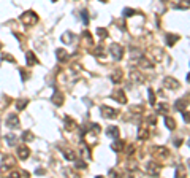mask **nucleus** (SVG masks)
<instances>
[{"label": "nucleus", "instance_id": "nucleus-27", "mask_svg": "<svg viewBox=\"0 0 190 178\" xmlns=\"http://www.w3.org/2000/svg\"><path fill=\"white\" fill-rule=\"evenodd\" d=\"M25 105H27V100H24V102H21V103L18 102V108H19V110H22V108H24V107H25Z\"/></svg>", "mask_w": 190, "mask_h": 178}, {"label": "nucleus", "instance_id": "nucleus-11", "mask_svg": "<svg viewBox=\"0 0 190 178\" xmlns=\"http://www.w3.org/2000/svg\"><path fill=\"white\" fill-rule=\"evenodd\" d=\"M122 148H124V143H122L119 139H114V143L111 145V150H114V151H122Z\"/></svg>", "mask_w": 190, "mask_h": 178}, {"label": "nucleus", "instance_id": "nucleus-23", "mask_svg": "<svg viewBox=\"0 0 190 178\" xmlns=\"http://www.w3.org/2000/svg\"><path fill=\"white\" fill-rule=\"evenodd\" d=\"M24 140H27V142H30V140H32L33 139V135H32V134H30V132H24Z\"/></svg>", "mask_w": 190, "mask_h": 178}, {"label": "nucleus", "instance_id": "nucleus-28", "mask_svg": "<svg viewBox=\"0 0 190 178\" xmlns=\"http://www.w3.org/2000/svg\"><path fill=\"white\" fill-rule=\"evenodd\" d=\"M187 81L190 83V73H189V75H187Z\"/></svg>", "mask_w": 190, "mask_h": 178}, {"label": "nucleus", "instance_id": "nucleus-15", "mask_svg": "<svg viewBox=\"0 0 190 178\" xmlns=\"http://www.w3.org/2000/svg\"><path fill=\"white\" fill-rule=\"evenodd\" d=\"M146 137H147V129H146L144 126H141V127H140V132H138V139H140V140H144Z\"/></svg>", "mask_w": 190, "mask_h": 178}, {"label": "nucleus", "instance_id": "nucleus-22", "mask_svg": "<svg viewBox=\"0 0 190 178\" xmlns=\"http://www.w3.org/2000/svg\"><path fill=\"white\" fill-rule=\"evenodd\" d=\"M182 118L185 123H190V112H182Z\"/></svg>", "mask_w": 190, "mask_h": 178}, {"label": "nucleus", "instance_id": "nucleus-13", "mask_svg": "<svg viewBox=\"0 0 190 178\" xmlns=\"http://www.w3.org/2000/svg\"><path fill=\"white\" fill-rule=\"evenodd\" d=\"M165 124H166V127H168V129H176V123H174V119H171L169 118V116H166L165 118Z\"/></svg>", "mask_w": 190, "mask_h": 178}, {"label": "nucleus", "instance_id": "nucleus-1", "mask_svg": "<svg viewBox=\"0 0 190 178\" xmlns=\"http://www.w3.org/2000/svg\"><path fill=\"white\" fill-rule=\"evenodd\" d=\"M109 53L116 60H120L122 56H124V48H122L120 45H117V43H113V45L109 46Z\"/></svg>", "mask_w": 190, "mask_h": 178}, {"label": "nucleus", "instance_id": "nucleus-3", "mask_svg": "<svg viewBox=\"0 0 190 178\" xmlns=\"http://www.w3.org/2000/svg\"><path fill=\"white\" fill-rule=\"evenodd\" d=\"M146 172H147L151 177H155V175H158V172H160V167H158V164H155V162H149L147 166H146Z\"/></svg>", "mask_w": 190, "mask_h": 178}, {"label": "nucleus", "instance_id": "nucleus-2", "mask_svg": "<svg viewBox=\"0 0 190 178\" xmlns=\"http://www.w3.org/2000/svg\"><path fill=\"white\" fill-rule=\"evenodd\" d=\"M101 115H103V118L113 119V118H116V116H117V112L114 108H111V107L103 105V107H101Z\"/></svg>", "mask_w": 190, "mask_h": 178}, {"label": "nucleus", "instance_id": "nucleus-31", "mask_svg": "<svg viewBox=\"0 0 190 178\" xmlns=\"http://www.w3.org/2000/svg\"><path fill=\"white\" fill-rule=\"evenodd\" d=\"M52 2H57V0H52Z\"/></svg>", "mask_w": 190, "mask_h": 178}, {"label": "nucleus", "instance_id": "nucleus-9", "mask_svg": "<svg viewBox=\"0 0 190 178\" xmlns=\"http://www.w3.org/2000/svg\"><path fill=\"white\" fill-rule=\"evenodd\" d=\"M114 99H116L119 103H125V102H127V99H125V94H124V91H117V92L114 94Z\"/></svg>", "mask_w": 190, "mask_h": 178}, {"label": "nucleus", "instance_id": "nucleus-16", "mask_svg": "<svg viewBox=\"0 0 190 178\" xmlns=\"http://www.w3.org/2000/svg\"><path fill=\"white\" fill-rule=\"evenodd\" d=\"M36 62H38V60H36L35 56H33L32 53H27V64H29V65H35Z\"/></svg>", "mask_w": 190, "mask_h": 178}, {"label": "nucleus", "instance_id": "nucleus-17", "mask_svg": "<svg viewBox=\"0 0 190 178\" xmlns=\"http://www.w3.org/2000/svg\"><path fill=\"white\" fill-rule=\"evenodd\" d=\"M57 57L60 60H65L67 59V51L65 49H57Z\"/></svg>", "mask_w": 190, "mask_h": 178}, {"label": "nucleus", "instance_id": "nucleus-29", "mask_svg": "<svg viewBox=\"0 0 190 178\" xmlns=\"http://www.w3.org/2000/svg\"><path fill=\"white\" fill-rule=\"evenodd\" d=\"M189 146H190V140H189Z\"/></svg>", "mask_w": 190, "mask_h": 178}, {"label": "nucleus", "instance_id": "nucleus-8", "mask_svg": "<svg viewBox=\"0 0 190 178\" xmlns=\"http://www.w3.org/2000/svg\"><path fill=\"white\" fill-rule=\"evenodd\" d=\"M187 107V102H185L184 99H179V100H176V103H174V108L178 110V112H184V108Z\"/></svg>", "mask_w": 190, "mask_h": 178}, {"label": "nucleus", "instance_id": "nucleus-5", "mask_svg": "<svg viewBox=\"0 0 190 178\" xmlns=\"http://www.w3.org/2000/svg\"><path fill=\"white\" fill-rule=\"evenodd\" d=\"M106 135L109 137V139H119V127L117 126H108Z\"/></svg>", "mask_w": 190, "mask_h": 178}, {"label": "nucleus", "instance_id": "nucleus-10", "mask_svg": "<svg viewBox=\"0 0 190 178\" xmlns=\"http://www.w3.org/2000/svg\"><path fill=\"white\" fill-rule=\"evenodd\" d=\"M178 40H179L178 35H171V33H168V35H166V45H168V46H173L176 42H178Z\"/></svg>", "mask_w": 190, "mask_h": 178}, {"label": "nucleus", "instance_id": "nucleus-25", "mask_svg": "<svg viewBox=\"0 0 190 178\" xmlns=\"http://www.w3.org/2000/svg\"><path fill=\"white\" fill-rule=\"evenodd\" d=\"M166 110H168V107H166V105H158L157 112H166Z\"/></svg>", "mask_w": 190, "mask_h": 178}, {"label": "nucleus", "instance_id": "nucleus-6", "mask_svg": "<svg viewBox=\"0 0 190 178\" xmlns=\"http://www.w3.org/2000/svg\"><path fill=\"white\" fill-rule=\"evenodd\" d=\"M6 124H8V127H11V129H14V127L19 126V118L13 113V115L8 116V119H6Z\"/></svg>", "mask_w": 190, "mask_h": 178}, {"label": "nucleus", "instance_id": "nucleus-19", "mask_svg": "<svg viewBox=\"0 0 190 178\" xmlns=\"http://www.w3.org/2000/svg\"><path fill=\"white\" fill-rule=\"evenodd\" d=\"M81 18H83V22H84V24H89V15H87L86 10H83V11H81Z\"/></svg>", "mask_w": 190, "mask_h": 178}, {"label": "nucleus", "instance_id": "nucleus-24", "mask_svg": "<svg viewBox=\"0 0 190 178\" xmlns=\"http://www.w3.org/2000/svg\"><path fill=\"white\" fill-rule=\"evenodd\" d=\"M14 143H16V137H14V135H10V137H8V145L13 146Z\"/></svg>", "mask_w": 190, "mask_h": 178}, {"label": "nucleus", "instance_id": "nucleus-7", "mask_svg": "<svg viewBox=\"0 0 190 178\" xmlns=\"http://www.w3.org/2000/svg\"><path fill=\"white\" fill-rule=\"evenodd\" d=\"M130 78H131V81H135V83H142L144 81V76H142L140 72H131Z\"/></svg>", "mask_w": 190, "mask_h": 178}, {"label": "nucleus", "instance_id": "nucleus-14", "mask_svg": "<svg viewBox=\"0 0 190 178\" xmlns=\"http://www.w3.org/2000/svg\"><path fill=\"white\" fill-rule=\"evenodd\" d=\"M29 148H25V146H22V148H19V157L21 159H27L29 157Z\"/></svg>", "mask_w": 190, "mask_h": 178}, {"label": "nucleus", "instance_id": "nucleus-21", "mask_svg": "<svg viewBox=\"0 0 190 178\" xmlns=\"http://www.w3.org/2000/svg\"><path fill=\"white\" fill-rule=\"evenodd\" d=\"M97 33L101 37V38H106V37H108V32L105 29H97Z\"/></svg>", "mask_w": 190, "mask_h": 178}, {"label": "nucleus", "instance_id": "nucleus-4", "mask_svg": "<svg viewBox=\"0 0 190 178\" xmlns=\"http://www.w3.org/2000/svg\"><path fill=\"white\" fill-rule=\"evenodd\" d=\"M165 88H168V89H178L179 88V81L176 78L168 76V78H165Z\"/></svg>", "mask_w": 190, "mask_h": 178}, {"label": "nucleus", "instance_id": "nucleus-18", "mask_svg": "<svg viewBox=\"0 0 190 178\" xmlns=\"http://www.w3.org/2000/svg\"><path fill=\"white\" fill-rule=\"evenodd\" d=\"M147 94H149V103H151V105H154V103H155V94H154V91H152V89H147Z\"/></svg>", "mask_w": 190, "mask_h": 178}, {"label": "nucleus", "instance_id": "nucleus-26", "mask_svg": "<svg viewBox=\"0 0 190 178\" xmlns=\"http://www.w3.org/2000/svg\"><path fill=\"white\" fill-rule=\"evenodd\" d=\"M65 157H67V159H74V154L71 153V151H70V153L67 151V153H65Z\"/></svg>", "mask_w": 190, "mask_h": 178}, {"label": "nucleus", "instance_id": "nucleus-30", "mask_svg": "<svg viewBox=\"0 0 190 178\" xmlns=\"http://www.w3.org/2000/svg\"><path fill=\"white\" fill-rule=\"evenodd\" d=\"M101 2H106V0H101Z\"/></svg>", "mask_w": 190, "mask_h": 178}, {"label": "nucleus", "instance_id": "nucleus-20", "mask_svg": "<svg viewBox=\"0 0 190 178\" xmlns=\"http://www.w3.org/2000/svg\"><path fill=\"white\" fill-rule=\"evenodd\" d=\"M135 13H136V11H135L133 8H125L124 10V16H127V18H128V16H133Z\"/></svg>", "mask_w": 190, "mask_h": 178}, {"label": "nucleus", "instance_id": "nucleus-12", "mask_svg": "<svg viewBox=\"0 0 190 178\" xmlns=\"http://www.w3.org/2000/svg\"><path fill=\"white\" fill-rule=\"evenodd\" d=\"M111 81L116 83V84H117V83H120L122 81V72H119V70H117V72H114L113 75H111Z\"/></svg>", "mask_w": 190, "mask_h": 178}]
</instances>
